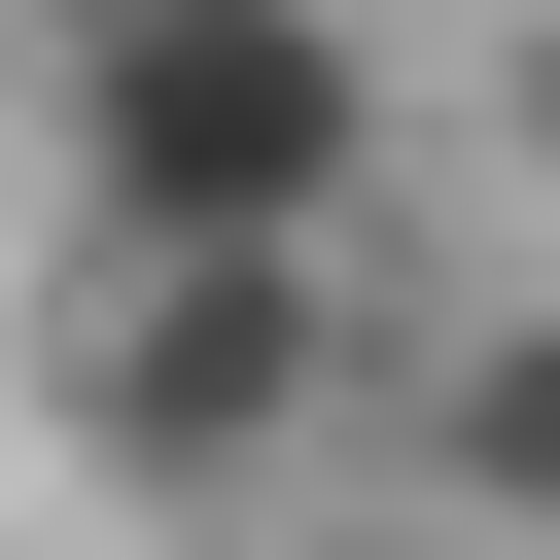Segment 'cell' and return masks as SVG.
I'll use <instances>...</instances> for the list:
<instances>
[{
	"mask_svg": "<svg viewBox=\"0 0 560 560\" xmlns=\"http://www.w3.org/2000/svg\"><path fill=\"white\" fill-rule=\"evenodd\" d=\"M490 140H525V210H560V0H525V70H490ZM525 280H560V245H525Z\"/></svg>",
	"mask_w": 560,
	"mask_h": 560,
	"instance_id": "4",
	"label": "cell"
},
{
	"mask_svg": "<svg viewBox=\"0 0 560 560\" xmlns=\"http://www.w3.org/2000/svg\"><path fill=\"white\" fill-rule=\"evenodd\" d=\"M385 455H420V560H560V280L420 315L385 350Z\"/></svg>",
	"mask_w": 560,
	"mask_h": 560,
	"instance_id": "3",
	"label": "cell"
},
{
	"mask_svg": "<svg viewBox=\"0 0 560 560\" xmlns=\"http://www.w3.org/2000/svg\"><path fill=\"white\" fill-rule=\"evenodd\" d=\"M35 175H70V280L385 245V35L350 0H35Z\"/></svg>",
	"mask_w": 560,
	"mask_h": 560,
	"instance_id": "1",
	"label": "cell"
},
{
	"mask_svg": "<svg viewBox=\"0 0 560 560\" xmlns=\"http://www.w3.org/2000/svg\"><path fill=\"white\" fill-rule=\"evenodd\" d=\"M385 420V245H210V280H70V455L140 525H280Z\"/></svg>",
	"mask_w": 560,
	"mask_h": 560,
	"instance_id": "2",
	"label": "cell"
}]
</instances>
